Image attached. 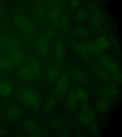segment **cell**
<instances>
[{"label":"cell","instance_id":"cell-39","mask_svg":"<svg viewBox=\"0 0 122 137\" xmlns=\"http://www.w3.org/2000/svg\"><path fill=\"white\" fill-rule=\"evenodd\" d=\"M53 24L57 26L59 24V18L58 17L54 20L52 21Z\"/></svg>","mask_w":122,"mask_h":137},{"label":"cell","instance_id":"cell-29","mask_svg":"<svg viewBox=\"0 0 122 137\" xmlns=\"http://www.w3.org/2000/svg\"><path fill=\"white\" fill-rule=\"evenodd\" d=\"M105 88L112 96H116L119 93L118 88L113 83H109L107 84Z\"/></svg>","mask_w":122,"mask_h":137},{"label":"cell","instance_id":"cell-40","mask_svg":"<svg viewBox=\"0 0 122 137\" xmlns=\"http://www.w3.org/2000/svg\"><path fill=\"white\" fill-rule=\"evenodd\" d=\"M57 1L51 0L48 2V4L50 5H52L56 4Z\"/></svg>","mask_w":122,"mask_h":137},{"label":"cell","instance_id":"cell-26","mask_svg":"<svg viewBox=\"0 0 122 137\" xmlns=\"http://www.w3.org/2000/svg\"><path fill=\"white\" fill-rule=\"evenodd\" d=\"M61 11L60 7L56 6L52 8L49 12L47 15L49 20L51 21L52 20L58 17Z\"/></svg>","mask_w":122,"mask_h":137},{"label":"cell","instance_id":"cell-36","mask_svg":"<svg viewBox=\"0 0 122 137\" xmlns=\"http://www.w3.org/2000/svg\"><path fill=\"white\" fill-rule=\"evenodd\" d=\"M45 11L44 9L42 8L39 9L36 11V17L38 19L43 17L45 15Z\"/></svg>","mask_w":122,"mask_h":137},{"label":"cell","instance_id":"cell-28","mask_svg":"<svg viewBox=\"0 0 122 137\" xmlns=\"http://www.w3.org/2000/svg\"><path fill=\"white\" fill-rule=\"evenodd\" d=\"M76 93L78 99L84 101L87 98L88 94L87 92L83 88H79L75 91Z\"/></svg>","mask_w":122,"mask_h":137},{"label":"cell","instance_id":"cell-33","mask_svg":"<svg viewBox=\"0 0 122 137\" xmlns=\"http://www.w3.org/2000/svg\"><path fill=\"white\" fill-rule=\"evenodd\" d=\"M75 32L78 36L82 37H86L88 34V32L86 29L81 26H78L76 28Z\"/></svg>","mask_w":122,"mask_h":137},{"label":"cell","instance_id":"cell-15","mask_svg":"<svg viewBox=\"0 0 122 137\" xmlns=\"http://www.w3.org/2000/svg\"><path fill=\"white\" fill-rule=\"evenodd\" d=\"M12 86L9 82L3 81L0 83V95L3 97H7L11 93Z\"/></svg>","mask_w":122,"mask_h":137},{"label":"cell","instance_id":"cell-5","mask_svg":"<svg viewBox=\"0 0 122 137\" xmlns=\"http://www.w3.org/2000/svg\"><path fill=\"white\" fill-rule=\"evenodd\" d=\"M56 82V92L57 96L61 98L67 90L69 85V78L67 72L64 71L59 76Z\"/></svg>","mask_w":122,"mask_h":137},{"label":"cell","instance_id":"cell-18","mask_svg":"<svg viewBox=\"0 0 122 137\" xmlns=\"http://www.w3.org/2000/svg\"><path fill=\"white\" fill-rule=\"evenodd\" d=\"M94 73L95 76L101 81L107 82L109 80V76L108 73L102 68H96Z\"/></svg>","mask_w":122,"mask_h":137},{"label":"cell","instance_id":"cell-1","mask_svg":"<svg viewBox=\"0 0 122 137\" xmlns=\"http://www.w3.org/2000/svg\"><path fill=\"white\" fill-rule=\"evenodd\" d=\"M19 96L21 102L30 108H36L40 104L39 95L31 87L26 86L23 87L20 91Z\"/></svg>","mask_w":122,"mask_h":137},{"label":"cell","instance_id":"cell-31","mask_svg":"<svg viewBox=\"0 0 122 137\" xmlns=\"http://www.w3.org/2000/svg\"><path fill=\"white\" fill-rule=\"evenodd\" d=\"M98 92L99 95L106 99H111L112 96L105 88H100L98 90Z\"/></svg>","mask_w":122,"mask_h":137},{"label":"cell","instance_id":"cell-20","mask_svg":"<svg viewBox=\"0 0 122 137\" xmlns=\"http://www.w3.org/2000/svg\"><path fill=\"white\" fill-rule=\"evenodd\" d=\"M24 124L25 128L33 136H38L39 135L37 127L33 121L27 120L25 122Z\"/></svg>","mask_w":122,"mask_h":137},{"label":"cell","instance_id":"cell-9","mask_svg":"<svg viewBox=\"0 0 122 137\" xmlns=\"http://www.w3.org/2000/svg\"><path fill=\"white\" fill-rule=\"evenodd\" d=\"M19 76L24 82L31 83L35 81L37 78L26 65H22L18 70Z\"/></svg>","mask_w":122,"mask_h":137},{"label":"cell","instance_id":"cell-32","mask_svg":"<svg viewBox=\"0 0 122 137\" xmlns=\"http://www.w3.org/2000/svg\"><path fill=\"white\" fill-rule=\"evenodd\" d=\"M76 15L77 19L80 20H85L87 18L88 15L86 10L81 8L78 10Z\"/></svg>","mask_w":122,"mask_h":137},{"label":"cell","instance_id":"cell-21","mask_svg":"<svg viewBox=\"0 0 122 137\" xmlns=\"http://www.w3.org/2000/svg\"><path fill=\"white\" fill-rule=\"evenodd\" d=\"M95 43L102 50L107 49L110 46L109 42L107 39L102 36L97 37L96 39Z\"/></svg>","mask_w":122,"mask_h":137},{"label":"cell","instance_id":"cell-30","mask_svg":"<svg viewBox=\"0 0 122 137\" xmlns=\"http://www.w3.org/2000/svg\"><path fill=\"white\" fill-rule=\"evenodd\" d=\"M59 25L61 28L64 30H67L68 29L69 23L67 16L65 14L62 15L59 18Z\"/></svg>","mask_w":122,"mask_h":137},{"label":"cell","instance_id":"cell-37","mask_svg":"<svg viewBox=\"0 0 122 137\" xmlns=\"http://www.w3.org/2000/svg\"><path fill=\"white\" fill-rule=\"evenodd\" d=\"M80 3L79 1L78 0H71L70 2V6L73 8L77 7L79 5Z\"/></svg>","mask_w":122,"mask_h":137},{"label":"cell","instance_id":"cell-19","mask_svg":"<svg viewBox=\"0 0 122 137\" xmlns=\"http://www.w3.org/2000/svg\"><path fill=\"white\" fill-rule=\"evenodd\" d=\"M81 109L82 112L85 113L87 115L92 121L95 120L96 118L95 112L86 100L83 101Z\"/></svg>","mask_w":122,"mask_h":137},{"label":"cell","instance_id":"cell-41","mask_svg":"<svg viewBox=\"0 0 122 137\" xmlns=\"http://www.w3.org/2000/svg\"><path fill=\"white\" fill-rule=\"evenodd\" d=\"M1 108H0V112H1Z\"/></svg>","mask_w":122,"mask_h":137},{"label":"cell","instance_id":"cell-27","mask_svg":"<svg viewBox=\"0 0 122 137\" xmlns=\"http://www.w3.org/2000/svg\"><path fill=\"white\" fill-rule=\"evenodd\" d=\"M56 101V98L53 96L47 99L44 106V110L46 113H49L52 110L55 105Z\"/></svg>","mask_w":122,"mask_h":137},{"label":"cell","instance_id":"cell-12","mask_svg":"<svg viewBox=\"0 0 122 137\" xmlns=\"http://www.w3.org/2000/svg\"><path fill=\"white\" fill-rule=\"evenodd\" d=\"M8 57L13 62L21 63L24 61V57L18 49H10L7 53Z\"/></svg>","mask_w":122,"mask_h":137},{"label":"cell","instance_id":"cell-2","mask_svg":"<svg viewBox=\"0 0 122 137\" xmlns=\"http://www.w3.org/2000/svg\"><path fill=\"white\" fill-rule=\"evenodd\" d=\"M98 61L102 68L109 73L112 78L118 82H121V73L118 65L108 56L104 54L99 57Z\"/></svg>","mask_w":122,"mask_h":137},{"label":"cell","instance_id":"cell-34","mask_svg":"<svg viewBox=\"0 0 122 137\" xmlns=\"http://www.w3.org/2000/svg\"><path fill=\"white\" fill-rule=\"evenodd\" d=\"M64 123L61 118H57L55 119L53 122V124L54 127L56 128H60L64 126Z\"/></svg>","mask_w":122,"mask_h":137},{"label":"cell","instance_id":"cell-7","mask_svg":"<svg viewBox=\"0 0 122 137\" xmlns=\"http://www.w3.org/2000/svg\"><path fill=\"white\" fill-rule=\"evenodd\" d=\"M59 71L53 61H49L46 67V74L48 81L51 83L57 82L59 77Z\"/></svg>","mask_w":122,"mask_h":137},{"label":"cell","instance_id":"cell-8","mask_svg":"<svg viewBox=\"0 0 122 137\" xmlns=\"http://www.w3.org/2000/svg\"><path fill=\"white\" fill-rule=\"evenodd\" d=\"M99 10L96 8L93 9L90 18V25L93 30L97 32H100L102 28V17Z\"/></svg>","mask_w":122,"mask_h":137},{"label":"cell","instance_id":"cell-22","mask_svg":"<svg viewBox=\"0 0 122 137\" xmlns=\"http://www.w3.org/2000/svg\"><path fill=\"white\" fill-rule=\"evenodd\" d=\"M13 62L8 57L3 56L0 58V68L8 70L12 68Z\"/></svg>","mask_w":122,"mask_h":137},{"label":"cell","instance_id":"cell-17","mask_svg":"<svg viewBox=\"0 0 122 137\" xmlns=\"http://www.w3.org/2000/svg\"><path fill=\"white\" fill-rule=\"evenodd\" d=\"M6 46L10 49H18L22 46V42L19 39L13 37H10L5 40Z\"/></svg>","mask_w":122,"mask_h":137},{"label":"cell","instance_id":"cell-38","mask_svg":"<svg viewBox=\"0 0 122 137\" xmlns=\"http://www.w3.org/2000/svg\"><path fill=\"white\" fill-rule=\"evenodd\" d=\"M92 131L95 133H97L98 131V127L95 124L92 123L90 125Z\"/></svg>","mask_w":122,"mask_h":137},{"label":"cell","instance_id":"cell-13","mask_svg":"<svg viewBox=\"0 0 122 137\" xmlns=\"http://www.w3.org/2000/svg\"><path fill=\"white\" fill-rule=\"evenodd\" d=\"M72 47L74 51L81 56L85 58L88 57L89 53L84 44L74 42L72 44Z\"/></svg>","mask_w":122,"mask_h":137},{"label":"cell","instance_id":"cell-25","mask_svg":"<svg viewBox=\"0 0 122 137\" xmlns=\"http://www.w3.org/2000/svg\"><path fill=\"white\" fill-rule=\"evenodd\" d=\"M109 107L108 102L106 100H100L97 103L95 107L96 109L101 112H103L107 110Z\"/></svg>","mask_w":122,"mask_h":137},{"label":"cell","instance_id":"cell-24","mask_svg":"<svg viewBox=\"0 0 122 137\" xmlns=\"http://www.w3.org/2000/svg\"><path fill=\"white\" fill-rule=\"evenodd\" d=\"M77 118L80 123L84 126L90 125L92 121L87 115L82 112L77 116Z\"/></svg>","mask_w":122,"mask_h":137},{"label":"cell","instance_id":"cell-4","mask_svg":"<svg viewBox=\"0 0 122 137\" xmlns=\"http://www.w3.org/2000/svg\"><path fill=\"white\" fill-rule=\"evenodd\" d=\"M14 23L21 31L25 33H29L33 30L34 24L31 20L21 15H16L14 18Z\"/></svg>","mask_w":122,"mask_h":137},{"label":"cell","instance_id":"cell-10","mask_svg":"<svg viewBox=\"0 0 122 137\" xmlns=\"http://www.w3.org/2000/svg\"><path fill=\"white\" fill-rule=\"evenodd\" d=\"M64 53V46L62 42L60 41L55 43L54 49V58L58 65L61 67L62 65Z\"/></svg>","mask_w":122,"mask_h":137},{"label":"cell","instance_id":"cell-11","mask_svg":"<svg viewBox=\"0 0 122 137\" xmlns=\"http://www.w3.org/2000/svg\"><path fill=\"white\" fill-rule=\"evenodd\" d=\"M89 53L100 57L104 54L102 50L95 43L90 41H86L84 44Z\"/></svg>","mask_w":122,"mask_h":137},{"label":"cell","instance_id":"cell-3","mask_svg":"<svg viewBox=\"0 0 122 137\" xmlns=\"http://www.w3.org/2000/svg\"><path fill=\"white\" fill-rule=\"evenodd\" d=\"M37 52L40 59L43 62L46 63L48 61L49 45L46 38L43 36H40L36 43Z\"/></svg>","mask_w":122,"mask_h":137},{"label":"cell","instance_id":"cell-23","mask_svg":"<svg viewBox=\"0 0 122 137\" xmlns=\"http://www.w3.org/2000/svg\"><path fill=\"white\" fill-rule=\"evenodd\" d=\"M19 114L18 108L17 106H13L10 107L8 109L6 113V116L9 119L13 120L18 117Z\"/></svg>","mask_w":122,"mask_h":137},{"label":"cell","instance_id":"cell-6","mask_svg":"<svg viewBox=\"0 0 122 137\" xmlns=\"http://www.w3.org/2000/svg\"><path fill=\"white\" fill-rule=\"evenodd\" d=\"M26 65L37 78L43 79L44 74L43 68L38 59L34 57H30L27 59Z\"/></svg>","mask_w":122,"mask_h":137},{"label":"cell","instance_id":"cell-35","mask_svg":"<svg viewBox=\"0 0 122 137\" xmlns=\"http://www.w3.org/2000/svg\"><path fill=\"white\" fill-rule=\"evenodd\" d=\"M6 46L5 40L2 36H0V53L5 50Z\"/></svg>","mask_w":122,"mask_h":137},{"label":"cell","instance_id":"cell-16","mask_svg":"<svg viewBox=\"0 0 122 137\" xmlns=\"http://www.w3.org/2000/svg\"><path fill=\"white\" fill-rule=\"evenodd\" d=\"M73 78L79 82L83 84H86L88 82V79L85 73L80 69L76 68L73 70L72 72Z\"/></svg>","mask_w":122,"mask_h":137},{"label":"cell","instance_id":"cell-14","mask_svg":"<svg viewBox=\"0 0 122 137\" xmlns=\"http://www.w3.org/2000/svg\"><path fill=\"white\" fill-rule=\"evenodd\" d=\"M78 99L75 90L73 89L71 90L68 95L67 101L68 106L70 110L73 111L75 109Z\"/></svg>","mask_w":122,"mask_h":137}]
</instances>
